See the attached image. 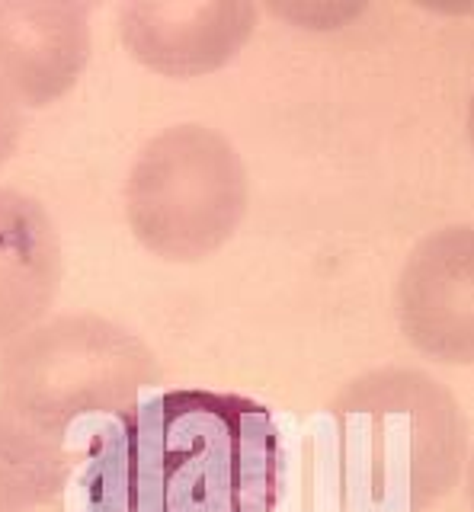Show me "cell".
I'll return each mask as SVG.
<instances>
[{
    "label": "cell",
    "mask_w": 474,
    "mask_h": 512,
    "mask_svg": "<svg viewBox=\"0 0 474 512\" xmlns=\"http://www.w3.org/2000/svg\"><path fill=\"white\" fill-rule=\"evenodd\" d=\"M279 429L260 400L170 388L90 439L81 512H273Z\"/></svg>",
    "instance_id": "1"
},
{
    "label": "cell",
    "mask_w": 474,
    "mask_h": 512,
    "mask_svg": "<svg viewBox=\"0 0 474 512\" xmlns=\"http://www.w3.org/2000/svg\"><path fill=\"white\" fill-rule=\"evenodd\" d=\"M327 410L343 512H426L462 477L465 413L420 368H372Z\"/></svg>",
    "instance_id": "2"
},
{
    "label": "cell",
    "mask_w": 474,
    "mask_h": 512,
    "mask_svg": "<svg viewBox=\"0 0 474 512\" xmlns=\"http://www.w3.org/2000/svg\"><path fill=\"white\" fill-rule=\"evenodd\" d=\"M161 381L151 346L100 314H58L0 346V407L52 439L84 416H116Z\"/></svg>",
    "instance_id": "3"
},
{
    "label": "cell",
    "mask_w": 474,
    "mask_h": 512,
    "mask_svg": "<svg viewBox=\"0 0 474 512\" xmlns=\"http://www.w3.org/2000/svg\"><path fill=\"white\" fill-rule=\"evenodd\" d=\"M247 212V167L209 125L183 122L138 151L125 180V218L138 244L170 263H196L228 244Z\"/></svg>",
    "instance_id": "4"
},
{
    "label": "cell",
    "mask_w": 474,
    "mask_h": 512,
    "mask_svg": "<svg viewBox=\"0 0 474 512\" xmlns=\"http://www.w3.org/2000/svg\"><path fill=\"white\" fill-rule=\"evenodd\" d=\"M407 343L446 365H474V224L430 231L398 279Z\"/></svg>",
    "instance_id": "5"
},
{
    "label": "cell",
    "mask_w": 474,
    "mask_h": 512,
    "mask_svg": "<svg viewBox=\"0 0 474 512\" xmlns=\"http://www.w3.org/2000/svg\"><path fill=\"white\" fill-rule=\"evenodd\" d=\"M254 26L257 7L250 0H125L119 7L129 55L177 80L225 68Z\"/></svg>",
    "instance_id": "6"
},
{
    "label": "cell",
    "mask_w": 474,
    "mask_h": 512,
    "mask_svg": "<svg viewBox=\"0 0 474 512\" xmlns=\"http://www.w3.org/2000/svg\"><path fill=\"white\" fill-rule=\"evenodd\" d=\"M90 58V10L77 0H0V84L20 106L65 96Z\"/></svg>",
    "instance_id": "7"
},
{
    "label": "cell",
    "mask_w": 474,
    "mask_h": 512,
    "mask_svg": "<svg viewBox=\"0 0 474 512\" xmlns=\"http://www.w3.org/2000/svg\"><path fill=\"white\" fill-rule=\"evenodd\" d=\"M61 285V237L49 212L0 186V346L45 320Z\"/></svg>",
    "instance_id": "8"
},
{
    "label": "cell",
    "mask_w": 474,
    "mask_h": 512,
    "mask_svg": "<svg viewBox=\"0 0 474 512\" xmlns=\"http://www.w3.org/2000/svg\"><path fill=\"white\" fill-rule=\"evenodd\" d=\"M74 458L58 439L0 407V512H33L65 490Z\"/></svg>",
    "instance_id": "9"
},
{
    "label": "cell",
    "mask_w": 474,
    "mask_h": 512,
    "mask_svg": "<svg viewBox=\"0 0 474 512\" xmlns=\"http://www.w3.org/2000/svg\"><path fill=\"white\" fill-rule=\"evenodd\" d=\"M23 135V106L4 84H0V167L17 151Z\"/></svg>",
    "instance_id": "10"
},
{
    "label": "cell",
    "mask_w": 474,
    "mask_h": 512,
    "mask_svg": "<svg viewBox=\"0 0 474 512\" xmlns=\"http://www.w3.org/2000/svg\"><path fill=\"white\" fill-rule=\"evenodd\" d=\"M468 500H471V509H474V455L468 461Z\"/></svg>",
    "instance_id": "11"
},
{
    "label": "cell",
    "mask_w": 474,
    "mask_h": 512,
    "mask_svg": "<svg viewBox=\"0 0 474 512\" xmlns=\"http://www.w3.org/2000/svg\"><path fill=\"white\" fill-rule=\"evenodd\" d=\"M468 138L474 144V93H471V100H468Z\"/></svg>",
    "instance_id": "12"
}]
</instances>
